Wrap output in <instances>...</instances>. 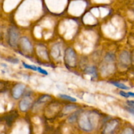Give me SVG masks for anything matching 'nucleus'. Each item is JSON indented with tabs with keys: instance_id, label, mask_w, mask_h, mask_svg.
Listing matches in <instances>:
<instances>
[{
	"instance_id": "dca6fc26",
	"label": "nucleus",
	"mask_w": 134,
	"mask_h": 134,
	"mask_svg": "<svg viewBox=\"0 0 134 134\" xmlns=\"http://www.w3.org/2000/svg\"><path fill=\"white\" fill-rule=\"evenodd\" d=\"M76 107H77V105H75L74 104L68 105H67L66 107L64 108V111H65V113H68L69 112V111H71L72 110L75 109Z\"/></svg>"
},
{
	"instance_id": "20e7f679",
	"label": "nucleus",
	"mask_w": 134,
	"mask_h": 134,
	"mask_svg": "<svg viewBox=\"0 0 134 134\" xmlns=\"http://www.w3.org/2000/svg\"><path fill=\"white\" fill-rule=\"evenodd\" d=\"M31 104H32V98L29 96H26L20 102V109L23 112H26L30 109Z\"/></svg>"
},
{
	"instance_id": "412c9836",
	"label": "nucleus",
	"mask_w": 134,
	"mask_h": 134,
	"mask_svg": "<svg viewBox=\"0 0 134 134\" xmlns=\"http://www.w3.org/2000/svg\"><path fill=\"white\" fill-rule=\"evenodd\" d=\"M127 104L128 105V106L132 107L134 109V101L132 100H128L127 101Z\"/></svg>"
},
{
	"instance_id": "1a4fd4ad",
	"label": "nucleus",
	"mask_w": 134,
	"mask_h": 134,
	"mask_svg": "<svg viewBox=\"0 0 134 134\" xmlns=\"http://www.w3.org/2000/svg\"><path fill=\"white\" fill-rule=\"evenodd\" d=\"M85 73L88 75H90L92 77L96 78L98 77V71H97V69L96 67L94 66H89L86 68L85 69Z\"/></svg>"
},
{
	"instance_id": "9b49d317",
	"label": "nucleus",
	"mask_w": 134,
	"mask_h": 134,
	"mask_svg": "<svg viewBox=\"0 0 134 134\" xmlns=\"http://www.w3.org/2000/svg\"><path fill=\"white\" fill-rule=\"evenodd\" d=\"M112 85H113L114 86H116V87L122 89V90H129L130 88L128 87V86L125 85L124 84L121 83V82H111Z\"/></svg>"
},
{
	"instance_id": "4be33fe9",
	"label": "nucleus",
	"mask_w": 134,
	"mask_h": 134,
	"mask_svg": "<svg viewBox=\"0 0 134 134\" xmlns=\"http://www.w3.org/2000/svg\"><path fill=\"white\" fill-rule=\"evenodd\" d=\"M127 110H128V111H129L130 113H131L133 114V115H134V109L133 108L130 107H128V108H127Z\"/></svg>"
},
{
	"instance_id": "4468645a",
	"label": "nucleus",
	"mask_w": 134,
	"mask_h": 134,
	"mask_svg": "<svg viewBox=\"0 0 134 134\" xmlns=\"http://www.w3.org/2000/svg\"><path fill=\"white\" fill-rule=\"evenodd\" d=\"M115 55L112 53H108L105 56V60L108 62H111L115 61Z\"/></svg>"
},
{
	"instance_id": "39448f33",
	"label": "nucleus",
	"mask_w": 134,
	"mask_h": 134,
	"mask_svg": "<svg viewBox=\"0 0 134 134\" xmlns=\"http://www.w3.org/2000/svg\"><path fill=\"white\" fill-rule=\"evenodd\" d=\"M25 88H26V86L23 84H17L16 85H15L13 88V92H12L13 98L16 99H19L23 94Z\"/></svg>"
},
{
	"instance_id": "aec40b11",
	"label": "nucleus",
	"mask_w": 134,
	"mask_h": 134,
	"mask_svg": "<svg viewBox=\"0 0 134 134\" xmlns=\"http://www.w3.org/2000/svg\"><path fill=\"white\" fill-rule=\"evenodd\" d=\"M119 94H120V96H122L124 97V98H129V97H130L128 93V92H124V91H120V92H119Z\"/></svg>"
},
{
	"instance_id": "f3484780",
	"label": "nucleus",
	"mask_w": 134,
	"mask_h": 134,
	"mask_svg": "<svg viewBox=\"0 0 134 134\" xmlns=\"http://www.w3.org/2000/svg\"><path fill=\"white\" fill-rule=\"evenodd\" d=\"M37 71H38L39 73H41V74L43 75H48V72H47V71H46L45 69H43L42 68H41V67H37Z\"/></svg>"
},
{
	"instance_id": "9d476101",
	"label": "nucleus",
	"mask_w": 134,
	"mask_h": 134,
	"mask_svg": "<svg viewBox=\"0 0 134 134\" xmlns=\"http://www.w3.org/2000/svg\"><path fill=\"white\" fill-rule=\"evenodd\" d=\"M52 55L53 56V57L58 58V57H60V48L58 44L54 45L52 48Z\"/></svg>"
},
{
	"instance_id": "6ab92c4d",
	"label": "nucleus",
	"mask_w": 134,
	"mask_h": 134,
	"mask_svg": "<svg viewBox=\"0 0 134 134\" xmlns=\"http://www.w3.org/2000/svg\"><path fill=\"white\" fill-rule=\"evenodd\" d=\"M122 134H133V132L131 128H127L122 132Z\"/></svg>"
},
{
	"instance_id": "f03ea898",
	"label": "nucleus",
	"mask_w": 134,
	"mask_h": 134,
	"mask_svg": "<svg viewBox=\"0 0 134 134\" xmlns=\"http://www.w3.org/2000/svg\"><path fill=\"white\" fill-rule=\"evenodd\" d=\"M64 61L65 64L70 68H75L77 65V57L76 52L72 48H68L65 49L64 53Z\"/></svg>"
},
{
	"instance_id": "0eeeda50",
	"label": "nucleus",
	"mask_w": 134,
	"mask_h": 134,
	"mask_svg": "<svg viewBox=\"0 0 134 134\" xmlns=\"http://www.w3.org/2000/svg\"><path fill=\"white\" fill-rule=\"evenodd\" d=\"M20 42L21 45H22V48H24V51H27V52H30V51H32V45H31V43H30V41L27 37H23L21 39Z\"/></svg>"
},
{
	"instance_id": "2eb2a0df",
	"label": "nucleus",
	"mask_w": 134,
	"mask_h": 134,
	"mask_svg": "<svg viewBox=\"0 0 134 134\" xmlns=\"http://www.w3.org/2000/svg\"><path fill=\"white\" fill-rule=\"evenodd\" d=\"M5 60L14 64H17L19 63V60L18 58H16L14 57H9L8 58L5 59Z\"/></svg>"
},
{
	"instance_id": "ddd939ff",
	"label": "nucleus",
	"mask_w": 134,
	"mask_h": 134,
	"mask_svg": "<svg viewBox=\"0 0 134 134\" xmlns=\"http://www.w3.org/2000/svg\"><path fill=\"white\" fill-rule=\"evenodd\" d=\"M22 65H23V66L25 68H26V69H31V70L35 71H37V66H36V65H30V64H27L25 62H22Z\"/></svg>"
},
{
	"instance_id": "6e6552de",
	"label": "nucleus",
	"mask_w": 134,
	"mask_h": 134,
	"mask_svg": "<svg viewBox=\"0 0 134 134\" xmlns=\"http://www.w3.org/2000/svg\"><path fill=\"white\" fill-rule=\"evenodd\" d=\"M117 124H118V122L115 120H112V121H111L110 122H109L105 127V133L107 134L112 133L113 131L116 128Z\"/></svg>"
},
{
	"instance_id": "f257e3e1",
	"label": "nucleus",
	"mask_w": 134,
	"mask_h": 134,
	"mask_svg": "<svg viewBox=\"0 0 134 134\" xmlns=\"http://www.w3.org/2000/svg\"><path fill=\"white\" fill-rule=\"evenodd\" d=\"M94 116L95 114L90 111L82 114L79 121L80 127L85 130H92L94 128Z\"/></svg>"
},
{
	"instance_id": "5701e85b",
	"label": "nucleus",
	"mask_w": 134,
	"mask_h": 134,
	"mask_svg": "<svg viewBox=\"0 0 134 134\" xmlns=\"http://www.w3.org/2000/svg\"><path fill=\"white\" fill-rule=\"evenodd\" d=\"M128 94H129L130 97H133L134 98V93L133 92H128Z\"/></svg>"
},
{
	"instance_id": "423d86ee",
	"label": "nucleus",
	"mask_w": 134,
	"mask_h": 134,
	"mask_svg": "<svg viewBox=\"0 0 134 134\" xmlns=\"http://www.w3.org/2000/svg\"><path fill=\"white\" fill-rule=\"evenodd\" d=\"M120 61L123 65H128L130 63V54L128 51H123L120 53Z\"/></svg>"
},
{
	"instance_id": "a211bd4d",
	"label": "nucleus",
	"mask_w": 134,
	"mask_h": 134,
	"mask_svg": "<svg viewBox=\"0 0 134 134\" xmlns=\"http://www.w3.org/2000/svg\"><path fill=\"white\" fill-rule=\"evenodd\" d=\"M77 113L78 112H76V113H73L72 115H71L70 117L69 118V122H74L75 120H76V119H77V115H77Z\"/></svg>"
},
{
	"instance_id": "f8f14e48",
	"label": "nucleus",
	"mask_w": 134,
	"mask_h": 134,
	"mask_svg": "<svg viewBox=\"0 0 134 134\" xmlns=\"http://www.w3.org/2000/svg\"><path fill=\"white\" fill-rule=\"evenodd\" d=\"M59 96H60L61 98H62V99H65V100L69 101V102H77V99H76V98H73V97H72V96H70L66 95V94H59Z\"/></svg>"
},
{
	"instance_id": "7ed1b4c3",
	"label": "nucleus",
	"mask_w": 134,
	"mask_h": 134,
	"mask_svg": "<svg viewBox=\"0 0 134 134\" xmlns=\"http://www.w3.org/2000/svg\"><path fill=\"white\" fill-rule=\"evenodd\" d=\"M20 34L16 27H11L8 30V42L10 47H17L19 41Z\"/></svg>"
}]
</instances>
